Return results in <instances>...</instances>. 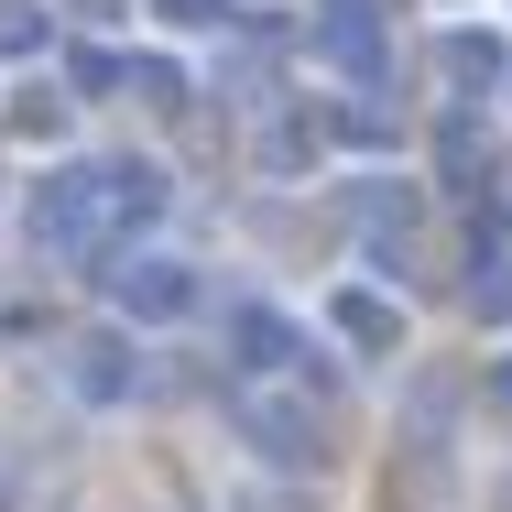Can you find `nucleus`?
Instances as JSON below:
<instances>
[{"mask_svg": "<svg viewBox=\"0 0 512 512\" xmlns=\"http://www.w3.org/2000/svg\"><path fill=\"white\" fill-rule=\"evenodd\" d=\"M131 273H142V284H120V306H131V316H164V306L186 316V295H197L186 262H131Z\"/></svg>", "mask_w": 512, "mask_h": 512, "instance_id": "f257e3e1", "label": "nucleus"}, {"mask_svg": "<svg viewBox=\"0 0 512 512\" xmlns=\"http://www.w3.org/2000/svg\"><path fill=\"white\" fill-rule=\"evenodd\" d=\"M338 338H360V349H393V306H382V295H338Z\"/></svg>", "mask_w": 512, "mask_h": 512, "instance_id": "f03ea898", "label": "nucleus"}, {"mask_svg": "<svg viewBox=\"0 0 512 512\" xmlns=\"http://www.w3.org/2000/svg\"><path fill=\"white\" fill-rule=\"evenodd\" d=\"M0 44H11V55H33V44H44V22H33V0H0Z\"/></svg>", "mask_w": 512, "mask_h": 512, "instance_id": "7ed1b4c3", "label": "nucleus"}, {"mask_svg": "<svg viewBox=\"0 0 512 512\" xmlns=\"http://www.w3.org/2000/svg\"><path fill=\"white\" fill-rule=\"evenodd\" d=\"M164 22H186V33H207V22H218V0H164Z\"/></svg>", "mask_w": 512, "mask_h": 512, "instance_id": "20e7f679", "label": "nucleus"}]
</instances>
